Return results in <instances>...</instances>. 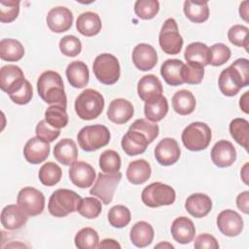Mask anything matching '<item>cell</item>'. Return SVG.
<instances>
[{"instance_id": "obj_17", "label": "cell", "mask_w": 249, "mask_h": 249, "mask_svg": "<svg viewBox=\"0 0 249 249\" xmlns=\"http://www.w3.org/2000/svg\"><path fill=\"white\" fill-rule=\"evenodd\" d=\"M211 160L218 167L231 166L236 160V151L228 140H220L215 143L211 150Z\"/></svg>"}, {"instance_id": "obj_22", "label": "cell", "mask_w": 249, "mask_h": 249, "mask_svg": "<svg viewBox=\"0 0 249 249\" xmlns=\"http://www.w3.org/2000/svg\"><path fill=\"white\" fill-rule=\"evenodd\" d=\"M170 231L175 241L181 244H188L195 238L196 228L192 220L182 216L172 222Z\"/></svg>"}, {"instance_id": "obj_56", "label": "cell", "mask_w": 249, "mask_h": 249, "mask_svg": "<svg viewBox=\"0 0 249 249\" xmlns=\"http://www.w3.org/2000/svg\"><path fill=\"white\" fill-rule=\"evenodd\" d=\"M98 248H121V245L114 239L111 238H106L103 239L99 244H98Z\"/></svg>"}, {"instance_id": "obj_28", "label": "cell", "mask_w": 249, "mask_h": 249, "mask_svg": "<svg viewBox=\"0 0 249 249\" xmlns=\"http://www.w3.org/2000/svg\"><path fill=\"white\" fill-rule=\"evenodd\" d=\"M154 234L153 227L145 221H140L132 226L129 238L132 244H134L136 247L143 248L152 243Z\"/></svg>"}, {"instance_id": "obj_23", "label": "cell", "mask_w": 249, "mask_h": 249, "mask_svg": "<svg viewBox=\"0 0 249 249\" xmlns=\"http://www.w3.org/2000/svg\"><path fill=\"white\" fill-rule=\"evenodd\" d=\"M122 148L127 156H136L146 151L148 144H150L142 133L136 130L128 129L122 138Z\"/></svg>"}, {"instance_id": "obj_18", "label": "cell", "mask_w": 249, "mask_h": 249, "mask_svg": "<svg viewBox=\"0 0 249 249\" xmlns=\"http://www.w3.org/2000/svg\"><path fill=\"white\" fill-rule=\"evenodd\" d=\"M50 144L36 137L30 138L24 148L23 156L25 160L32 164H39L46 160L50 155Z\"/></svg>"}, {"instance_id": "obj_2", "label": "cell", "mask_w": 249, "mask_h": 249, "mask_svg": "<svg viewBox=\"0 0 249 249\" xmlns=\"http://www.w3.org/2000/svg\"><path fill=\"white\" fill-rule=\"evenodd\" d=\"M75 112L82 120L96 119L104 108V98L100 92L92 89L83 90L75 100Z\"/></svg>"}, {"instance_id": "obj_47", "label": "cell", "mask_w": 249, "mask_h": 249, "mask_svg": "<svg viewBox=\"0 0 249 249\" xmlns=\"http://www.w3.org/2000/svg\"><path fill=\"white\" fill-rule=\"evenodd\" d=\"M248 32L249 29L245 25L235 24L228 31L229 41L237 47H243L248 52Z\"/></svg>"}, {"instance_id": "obj_5", "label": "cell", "mask_w": 249, "mask_h": 249, "mask_svg": "<svg viewBox=\"0 0 249 249\" xmlns=\"http://www.w3.org/2000/svg\"><path fill=\"white\" fill-rule=\"evenodd\" d=\"M181 138L188 150L201 151L206 149L211 141V129L205 123L195 122L185 127Z\"/></svg>"}, {"instance_id": "obj_16", "label": "cell", "mask_w": 249, "mask_h": 249, "mask_svg": "<svg viewBox=\"0 0 249 249\" xmlns=\"http://www.w3.org/2000/svg\"><path fill=\"white\" fill-rule=\"evenodd\" d=\"M132 61L139 70L149 71L156 66L158 53L151 45L141 43L136 45L132 51Z\"/></svg>"}, {"instance_id": "obj_8", "label": "cell", "mask_w": 249, "mask_h": 249, "mask_svg": "<svg viewBox=\"0 0 249 249\" xmlns=\"http://www.w3.org/2000/svg\"><path fill=\"white\" fill-rule=\"evenodd\" d=\"M159 43L161 50L167 54H177L183 46V38L179 33L177 22L174 18H167L160 29Z\"/></svg>"}, {"instance_id": "obj_48", "label": "cell", "mask_w": 249, "mask_h": 249, "mask_svg": "<svg viewBox=\"0 0 249 249\" xmlns=\"http://www.w3.org/2000/svg\"><path fill=\"white\" fill-rule=\"evenodd\" d=\"M19 13L18 0H1L0 1V21L9 23L14 21Z\"/></svg>"}, {"instance_id": "obj_20", "label": "cell", "mask_w": 249, "mask_h": 249, "mask_svg": "<svg viewBox=\"0 0 249 249\" xmlns=\"http://www.w3.org/2000/svg\"><path fill=\"white\" fill-rule=\"evenodd\" d=\"M137 92L143 101L148 102L162 95V86L157 76L148 74L139 80L137 84Z\"/></svg>"}, {"instance_id": "obj_49", "label": "cell", "mask_w": 249, "mask_h": 249, "mask_svg": "<svg viewBox=\"0 0 249 249\" xmlns=\"http://www.w3.org/2000/svg\"><path fill=\"white\" fill-rule=\"evenodd\" d=\"M210 63L213 66H220L226 63L231 57V50L223 43H216L209 48Z\"/></svg>"}, {"instance_id": "obj_58", "label": "cell", "mask_w": 249, "mask_h": 249, "mask_svg": "<svg viewBox=\"0 0 249 249\" xmlns=\"http://www.w3.org/2000/svg\"><path fill=\"white\" fill-rule=\"evenodd\" d=\"M249 1H243L239 6V15L242 19L246 22L248 21V10H249Z\"/></svg>"}, {"instance_id": "obj_34", "label": "cell", "mask_w": 249, "mask_h": 249, "mask_svg": "<svg viewBox=\"0 0 249 249\" xmlns=\"http://www.w3.org/2000/svg\"><path fill=\"white\" fill-rule=\"evenodd\" d=\"M172 107L179 115H189L196 108V98L190 90H178L172 97Z\"/></svg>"}, {"instance_id": "obj_45", "label": "cell", "mask_w": 249, "mask_h": 249, "mask_svg": "<svg viewBox=\"0 0 249 249\" xmlns=\"http://www.w3.org/2000/svg\"><path fill=\"white\" fill-rule=\"evenodd\" d=\"M204 76V67L196 63L187 62L184 64L181 72V77L184 83L190 85L200 84Z\"/></svg>"}, {"instance_id": "obj_41", "label": "cell", "mask_w": 249, "mask_h": 249, "mask_svg": "<svg viewBox=\"0 0 249 249\" xmlns=\"http://www.w3.org/2000/svg\"><path fill=\"white\" fill-rule=\"evenodd\" d=\"M101 201L93 196H88L80 200L76 211L87 219H94L101 213Z\"/></svg>"}, {"instance_id": "obj_53", "label": "cell", "mask_w": 249, "mask_h": 249, "mask_svg": "<svg viewBox=\"0 0 249 249\" xmlns=\"http://www.w3.org/2000/svg\"><path fill=\"white\" fill-rule=\"evenodd\" d=\"M9 96L11 100L17 104H19V105L27 104L33 96V89L31 84L27 80H25L22 86L14 93L10 94Z\"/></svg>"}, {"instance_id": "obj_35", "label": "cell", "mask_w": 249, "mask_h": 249, "mask_svg": "<svg viewBox=\"0 0 249 249\" xmlns=\"http://www.w3.org/2000/svg\"><path fill=\"white\" fill-rule=\"evenodd\" d=\"M167 112H168V102L163 95H160V97L154 100L145 102V105H144L145 117L147 118V120L153 123L161 121L166 116Z\"/></svg>"}, {"instance_id": "obj_4", "label": "cell", "mask_w": 249, "mask_h": 249, "mask_svg": "<svg viewBox=\"0 0 249 249\" xmlns=\"http://www.w3.org/2000/svg\"><path fill=\"white\" fill-rule=\"evenodd\" d=\"M77 140L84 151L92 152L109 143L110 131L103 124L87 125L78 132Z\"/></svg>"}, {"instance_id": "obj_43", "label": "cell", "mask_w": 249, "mask_h": 249, "mask_svg": "<svg viewBox=\"0 0 249 249\" xmlns=\"http://www.w3.org/2000/svg\"><path fill=\"white\" fill-rule=\"evenodd\" d=\"M120 155L114 150H106L99 157V166L105 173H117L121 168Z\"/></svg>"}, {"instance_id": "obj_11", "label": "cell", "mask_w": 249, "mask_h": 249, "mask_svg": "<svg viewBox=\"0 0 249 249\" xmlns=\"http://www.w3.org/2000/svg\"><path fill=\"white\" fill-rule=\"evenodd\" d=\"M24 81V74L17 65L7 64L0 69V88L9 95L18 90Z\"/></svg>"}, {"instance_id": "obj_30", "label": "cell", "mask_w": 249, "mask_h": 249, "mask_svg": "<svg viewBox=\"0 0 249 249\" xmlns=\"http://www.w3.org/2000/svg\"><path fill=\"white\" fill-rule=\"evenodd\" d=\"M151 166L145 160H137L129 162L126 169L127 180L134 185L145 183L151 176Z\"/></svg>"}, {"instance_id": "obj_19", "label": "cell", "mask_w": 249, "mask_h": 249, "mask_svg": "<svg viewBox=\"0 0 249 249\" xmlns=\"http://www.w3.org/2000/svg\"><path fill=\"white\" fill-rule=\"evenodd\" d=\"M132 104L124 98H117L111 101L107 110L108 119L117 124H123L127 123L133 116Z\"/></svg>"}, {"instance_id": "obj_50", "label": "cell", "mask_w": 249, "mask_h": 249, "mask_svg": "<svg viewBox=\"0 0 249 249\" xmlns=\"http://www.w3.org/2000/svg\"><path fill=\"white\" fill-rule=\"evenodd\" d=\"M59 50L66 56H76L82 51V43L74 35H66L59 41Z\"/></svg>"}, {"instance_id": "obj_21", "label": "cell", "mask_w": 249, "mask_h": 249, "mask_svg": "<svg viewBox=\"0 0 249 249\" xmlns=\"http://www.w3.org/2000/svg\"><path fill=\"white\" fill-rule=\"evenodd\" d=\"M28 220V215L16 204H10L1 212V224L7 230H18L23 227Z\"/></svg>"}, {"instance_id": "obj_55", "label": "cell", "mask_w": 249, "mask_h": 249, "mask_svg": "<svg viewBox=\"0 0 249 249\" xmlns=\"http://www.w3.org/2000/svg\"><path fill=\"white\" fill-rule=\"evenodd\" d=\"M249 202V192L245 191L240 193L237 197H236V205L239 210H241L243 213L248 214L249 213V208H248V203Z\"/></svg>"}, {"instance_id": "obj_14", "label": "cell", "mask_w": 249, "mask_h": 249, "mask_svg": "<svg viewBox=\"0 0 249 249\" xmlns=\"http://www.w3.org/2000/svg\"><path fill=\"white\" fill-rule=\"evenodd\" d=\"M217 227L219 231L227 236H236L243 230V220L234 210H223L217 217Z\"/></svg>"}, {"instance_id": "obj_24", "label": "cell", "mask_w": 249, "mask_h": 249, "mask_svg": "<svg viewBox=\"0 0 249 249\" xmlns=\"http://www.w3.org/2000/svg\"><path fill=\"white\" fill-rule=\"evenodd\" d=\"M185 208L195 218H202L211 211L212 200L207 195L200 193L193 194L187 198Z\"/></svg>"}, {"instance_id": "obj_42", "label": "cell", "mask_w": 249, "mask_h": 249, "mask_svg": "<svg viewBox=\"0 0 249 249\" xmlns=\"http://www.w3.org/2000/svg\"><path fill=\"white\" fill-rule=\"evenodd\" d=\"M131 214L127 207L124 205H115L108 212V221L114 228H124L130 222Z\"/></svg>"}, {"instance_id": "obj_54", "label": "cell", "mask_w": 249, "mask_h": 249, "mask_svg": "<svg viewBox=\"0 0 249 249\" xmlns=\"http://www.w3.org/2000/svg\"><path fill=\"white\" fill-rule=\"evenodd\" d=\"M194 247L196 249H217L219 248V243L213 235L208 233H202L196 238Z\"/></svg>"}, {"instance_id": "obj_59", "label": "cell", "mask_w": 249, "mask_h": 249, "mask_svg": "<svg viewBox=\"0 0 249 249\" xmlns=\"http://www.w3.org/2000/svg\"><path fill=\"white\" fill-rule=\"evenodd\" d=\"M240 175H241V179L243 180V182L248 185V162H246L243 167L241 168V172H240Z\"/></svg>"}, {"instance_id": "obj_15", "label": "cell", "mask_w": 249, "mask_h": 249, "mask_svg": "<svg viewBox=\"0 0 249 249\" xmlns=\"http://www.w3.org/2000/svg\"><path fill=\"white\" fill-rule=\"evenodd\" d=\"M73 23L72 12L66 7H55L50 10L47 16V24L49 28L55 33L67 31Z\"/></svg>"}, {"instance_id": "obj_29", "label": "cell", "mask_w": 249, "mask_h": 249, "mask_svg": "<svg viewBox=\"0 0 249 249\" xmlns=\"http://www.w3.org/2000/svg\"><path fill=\"white\" fill-rule=\"evenodd\" d=\"M184 57L187 62L196 63L204 67L210 63V50L201 42H194L187 46Z\"/></svg>"}, {"instance_id": "obj_25", "label": "cell", "mask_w": 249, "mask_h": 249, "mask_svg": "<svg viewBox=\"0 0 249 249\" xmlns=\"http://www.w3.org/2000/svg\"><path fill=\"white\" fill-rule=\"evenodd\" d=\"M66 77L69 84L76 89L86 87L89 80V72L87 64L83 61H72L66 68Z\"/></svg>"}, {"instance_id": "obj_46", "label": "cell", "mask_w": 249, "mask_h": 249, "mask_svg": "<svg viewBox=\"0 0 249 249\" xmlns=\"http://www.w3.org/2000/svg\"><path fill=\"white\" fill-rule=\"evenodd\" d=\"M130 130H136L145 135L149 143H152L159 135V125L155 123L149 122V120L138 119L133 122V124L129 126Z\"/></svg>"}, {"instance_id": "obj_33", "label": "cell", "mask_w": 249, "mask_h": 249, "mask_svg": "<svg viewBox=\"0 0 249 249\" xmlns=\"http://www.w3.org/2000/svg\"><path fill=\"white\" fill-rule=\"evenodd\" d=\"M227 69L231 78L240 89L249 85V60L247 58L236 59Z\"/></svg>"}, {"instance_id": "obj_51", "label": "cell", "mask_w": 249, "mask_h": 249, "mask_svg": "<svg viewBox=\"0 0 249 249\" xmlns=\"http://www.w3.org/2000/svg\"><path fill=\"white\" fill-rule=\"evenodd\" d=\"M35 133L38 138L42 139L45 142L50 143L54 141L59 136L60 129L51 126L46 122V120H42L37 124L35 128Z\"/></svg>"}, {"instance_id": "obj_37", "label": "cell", "mask_w": 249, "mask_h": 249, "mask_svg": "<svg viewBox=\"0 0 249 249\" xmlns=\"http://www.w3.org/2000/svg\"><path fill=\"white\" fill-rule=\"evenodd\" d=\"M230 132L231 137L245 150H248L249 142V123L242 118L233 119L230 124Z\"/></svg>"}, {"instance_id": "obj_26", "label": "cell", "mask_w": 249, "mask_h": 249, "mask_svg": "<svg viewBox=\"0 0 249 249\" xmlns=\"http://www.w3.org/2000/svg\"><path fill=\"white\" fill-rule=\"evenodd\" d=\"M102 23L99 16L93 12H85L81 14L76 21L77 30L84 36L91 37L98 34Z\"/></svg>"}, {"instance_id": "obj_12", "label": "cell", "mask_w": 249, "mask_h": 249, "mask_svg": "<svg viewBox=\"0 0 249 249\" xmlns=\"http://www.w3.org/2000/svg\"><path fill=\"white\" fill-rule=\"evenodd\" d=\"M154 154L160 164L168 166L174 164L179 160L181 150L175 139L166 137L158 143Z\"/></svg>"}, {"instance_id": "obj_40", "label": "cell", "mask_w": 249, "mask_h": 249, "mask_svg": "<svg viewBox=\"0 0 249 249\" xmlns=\"http://www.w3.org/2000/svg\"><path fill=\"white\" fill-rule=\"evenodd\" d=\"M46 122L53 127L60 129L68 124V115L65 108L58 105H52L45 112Z\"/></svg>"}, {"instance_id": "obj_6", "label": "cell", "mask_w": 249, "mask_h": 249, "mask_svg": "<svg viewBox=\"0 0 249 249\" xmlns=\"http://www.w3.org/2000/svg\"><path fill=\"white\" fill-rule=\"evenodd\" d=\"M176 194L172 187L161 182H154L144 188L141 194L142 202L152 208L170 205L175 201Z\"/></svg>"}, {"instance_id": "obj_27", "label": "cell", "mask_w": 249, "mask_h": 249, "mask_svg": "<svg viewBox=\"0 0 249 249\" xmlns=\"http://www.w3.org/2000/svg\"><path fill=\"white\" fill-rule=\"evenodd\" d=\"M53 156L58 162L64 165H71L78 157L76 143L70 138L61 139L53 148Z\"/></svg>"}, {"instance_id": "obj_57", "label": "cell", "mask_w": 249, "mask_h": 249, "mask_svg": "<svg viewBox=\"0 0 249 249\" xmlns=\"http://www.w3.org/2000/svg\"><path fill=\"white\" fill-rule=\"evenodd\" d=\"M239 107L241 110L248 114L249 112V91H245L239 100Z\"/></svg>"}, {"instance_id": "obj_7", "label": "cell", "mask_w": 249, "mask_h": 249, "mask_svg": "<svg viewBox=\"0 0 249 249\" xmlns=\"http://www.w3.org/2000/svg\"><path fill=\"white\" fill-rule=\"evenodd\" d=\"M95 78L104 85L115 84L121 75L119 60L111 53H101L94 59L92 65Z\"/></svg>"}, {"instance_id": "obj_32", "label": "cell", "mask_w": 249, "mask_h": 249, "mask_svg": "<svg viewBox=\"0 0 249 249\" xmlns=\"http://www.w3.org/2000/svg\"><path fill=\"white\" fill-rule=\"evenodd\" d=\"M183 9L185 16L195 23L204 22L209 18V8L206 1L186 0Z\"/></svg>"}, {"instance_id": "obj_1", "label": "cell", "mask_w": 249, "mask_h": 249, "mask_svg": "<svg viewBox=\"0 0 249 249\" xmlns=\"http://www.w3.org/2000/svg\"><path fill=\"white\" fill-rule=\"evenodd\" d=\"M39 96L48 104L58 105L66 109L67 98L61 76L53 70L43 72L37 81Z\"/></svg>"}, {"instance_id": "obj_36", "label": "cell", "mask_w": 249, "mask_h": 249, "mask_svg": "<svg viewBox=\"0 0 249 249\" xmlns=\"http://www.w3.org/2000/svg\"><path fill=\"white\" fill-rule=\"evenodd\" d=\"M24 55V48L16 39L7 38L0 42V57L6 61H18Z\"/></svg>"}, {"instance_id": "obj_39", "label": "cell", "mask_w": 249, "mask_h": 249, "mask_svg": "<svg viewBox=\"0 0 249 249\" xmlns=\"http://www.w3.org/2000/svg\"><path fill=\"white\" fill-rule=\"evenodd\" d=\"M62 176L61 168L53 161H48L44 163L39 170V180L40 182L48 187L57 184Z\"/></svg>"}, {"instance_id": "obj_13", "label": "cell", "mask_w": 249, "mask_h": 249, "mask_svg": "<svg viewBox=\"0 0 249 249\" xmlns=\"http://www.w3.org/2000/svg\"><path fill=\"white\" fill-rule=\"evenodd\" d=\"M94 168L86 161L78 160L71 164L69 169V178L71 182L81 189L90 187L95 180Z\"/></svg>"}, {"instance_id": "obj_3", "label": "cell", "mask_w": 249, "mask_h": 249, "mask_svg": "<svg viewBox=\"0 0 249 249\" xmlns=\"http://www.w3.org/2000/svg\"><path fill=\"white\" fill-rule=\"evenodd\" d=\"M82 197L72 190L58 189L54 191L48 203L49 212L54 217H65L77 210Z\"/></svg>"}, {"instance_id": "obj_10", "label": "cell", "mask_w": 249, "mask_h": 249, "mask_svg": "<svg viewBox=\"0 0 249 249\" xmlns=\"http://www.w3.org/2000/svg\"><path fill=\"white\" fill-rule=\"evenodd\" d=\"M17 202L28 216H37L44 210L45 196L39 190L25 187L18 192Z\"/></svg>"}, {"instance_id": "obj_52", "label": "cell", "mask_w": 249, "mask_h": 249, "mask_svg": "<svg viewBox=\"0 0 249 249\" xmlns=\"http://www.w3.org/2000/svg\"><path fill=\"white\" fill-rule=\"evenodd\" d=\"M218 85L221 92L226 96H234L240 90V89L234 84V82L231 78L227 68L221 72L218 80Z\"/></svg>"}, {"instance_id": "obj_31", "label": "cell", "mask_w": 249, "mask_h": 249, "mask_svg": "<svg viewBox=\"0 0 249 249\" xmlns=\"http://www.w3.org/2000/svg\"><path fill=\"white\" fill-rule=\"evenodd\" d=\"M184 63L179 59H167L160 67V75L166 84L170 86H180L184 82L181 77Z\"/></svg>"}, {"instance_id": "obj_9", "label": "cell", "mask_w": 249, "mask_h": 249, "mask_svg": "<svg viewBox=\"0 0 249 249\" xmlns=\"http://www.w3.org/2000/svg\"><path fill=\"white\" fill-rule=\"evenodd\" d=\"M122 179V173H98L93 187L90 189L89 194L98 197L104 204L111 203L115 190Z\"/></svg>"}, {"instance_id": "obj_38", "label": "cell", "mask_w": 249, "mask_h": 249, "mask_svg": "<svg viewBox=\"0 0 249 249\" xmlns=\"http://www.w3.org/2000/svg\"><path fill=\"white\" fill-rule=\"evenodd\" d=\"M74 241L79 249H95L98 248L99 236L94 229L87 227L77 232Z\"/></svg>"}, {"instance_id": "obj_60", "label": "cell", "mask_w": 249, "mask_h": 249, "mask_svg": "<svg viewBox=\"0 0 249 249\" xmlns=\"http://www.w3.org/2000/svg\"><path fill=\"white\" fill-rule=\"evenodd\" d=\"M161 247H163V248H174V246L172 244L167 243V242H164V243L161 242V243H159L158 245L155 246V248H161Z\"/></svg>"}, {"instance_id": "obj_44", "label": "cell", "mask_w": 249, "mask_h": 249, "mask_svg": "<svg viewBox=\"0 0 249 249\" xmlns=\"http://www.w3.org/2000/svg\"><path fill=\"white\" fill-rule=\"evenodd\" d=\"M160 10V3L157 0H137L134 4L136 16L142 19H152Z\"/></svg>"}]
</instances>
